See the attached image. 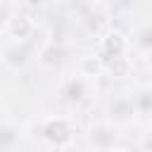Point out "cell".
<instances>
[{"label":"cell","mask_w":152,"mask_h":152,"mask_svg":"<svg viewBox=\"0 0 152 152\" xmlns=\"http://www.w3.org/2000/svg\"><path fill=\"white\" fill-rule=\"evenodd\" d=\"M128 45L131 43L126 38V33H121L116 28H109L100 38V55H102V59H107V57H121V55L128 52Z\"/></svg>","instance_id":"obj_3"},{"label":"cell","mask_w":152,"mask_h":152,"mask_svg":"<svg viewBox=\"0 0 152 152\" xmlns=\"http://www.w3.org/2000/svg\"><path fill=\"white\" fill-rule=\"evenodd\" d=\"M88 93V86H86V78L83 76H71L66 78L64 88H62V95L69 100V102H81Z\"/></svg>","instance_id":"obj_10"},{"label":"cell","mask_w":152,"mask_h":152,"mask_svg":"<svg viewBox=\"0 0 152 152\" xmlns=\"http://www.w3.org/2000/svg\"><path fill=\"white\" fill-rule=\"evenodd\" d=\"M28 55H31V52H28L26 43L12 40V43H7V45L2 48L0 59H2V64H7L10 69H21V66L28 64Z\"/></svg>","instance_id":"obj_5"},{"label":"cell","mask_w":152,"mask_h":152,"mask_svg":"<svg viewBox=\"0 0 152 152\" xmlns=\"http://www.w3.org/2000/svg\"><path fill=\"white\" fill-rule=\"evenodd\" d=\"M107 114H109V121L114 124H128L135 119L138 109H135V102H133V95H114L107 104Z\"/></svg>","instance_id":"obj_2"},{"label":"cell","mask_w":152,"mask_h":152,"mask_svg":"<svg viewBox=\"0 0 152 152\" xmlns=\"http://www.w3.org/2000/svg\"><path fill=\"white\" fill-rule=\"evenodd\" d=\"M33 21H31V17L28 14H12L10 17V21L5 24V31H7V36L12 38V40H21V43H26L31 36H33Z\"/></svg>","instance_id":"obj_6"},{"label":"cell","mask_w":152,"mask_h":152,"mask_svg":"<svg viewBox=\"0 0 152 152\" xmlns=\"http://www.w3.org/2000/svg\"><path fill=\"white\" fill-rule=\"evenodd\" d=\"M40 135L52 147H66L74 140V128L66 116H48L40 126Z\"/></svg>","instance_id":"obj_1"},{"label":"cell","mask_w":152,"mask_h":152,"mask_svg":"<svg viewBox=\"0 0 152 152\" xmlns=\"http://www.w3.org/2000/svg\"><path fill=\"white\" fill-rule=\"evenodd\" d=\"M0 124H2V107H0Z\"/></svg>","instance_id":"obj_18"},{"label":"cell","mask_w":152,"mask_h":152,"mask_svg":"<svg viewBox=\"0 0 152 152\" xmlns=\"http://www.w3.org/2000/svg\"><path fill=\"white\" fill-rule=\"evenodd\" d=\"M88 142H90L97 152H102V150L116 145V126H114V121L93 124L90 131H88Z\"/></svg>","instance_id":"obj_4"},{"label":"cell","mask_w":152,"mask_h":152,"mask_svg":"<svg viewBox=\"0 0 152 152\" xmlns=\"http://www.w3.org/2000/svg\"><path fill=\"white\" fill-rule=\"evenodd\" d=\"M102 152H131L128 147H121V145H112V147H107V150H102Z\"/></svg>","instance_id":"obj_16"},{"label":"cell","mask_w":152,"mask_h":152,"mask_svg":"<svg viewBox=\"0 0 152 152\" xmlns=\"http://www.w3.org/2000/svg\"><path fill=\"white\" fill-rule=\"evenodd\" d=\"M38 59H40V64H43V66L55 69V66H59V64H62V59H64V48H62L57 40H50V43H45V45L40 48Z\"/></svg>","instance_id":"obj_9"},{"label":"cell","mask_w":152,"mask_h":152,"mask_svg":"<svg viewBox=\"0 0 152 152\" xmlns=\"http://www.w3.org/2000/svg\"><path fill=\"white\" fill-rule=\"evenodd\" d=\"M131 71H133V62L126 55H121V57H107L104 59V74L109 78H126V76H131Z\"/></svg>","instance_id":"obj_8"},{"label":"cell","mask_w":152,"mask_h":152,"mask_svg":"<svg viewBox=\"0 0 152 152\" xmlns=\"http://www.w3.org/2000/svg\"><path fill=\"white\" fill-rule=\"evenodd\" d=\"M17 142V128L10 124H0V152H7Z\"/></svg>","instance_id":"obj_12"},{"label":"cell","mask_w":152,"mask_h":152,"mask_svg":"<svg viewBox=\"0 0 152 152\" xmlns=\"http://www.w3.org/2000/svg\"><path fill=\"white\" fill-rule=\"evenodd\" d=\"M145 66L152 71V48H150V50H145Z\"/></svg>","instance_id":"obj_15"},{"label":"cell","mask_w":152,"mask_h":152,"mask_svg":"<svg viewBox=\"0 0 152 152\" xmlns=\"http://www.w3.org/2000/svg\"><path fill=\"white\" fill-rule=\"evenodd\" d=\"M76 69H78V76L83 78H97L100 74H104V59L102 55H83L78 57Z\"/></svg>","instance_id":"obj_7"},{"label":"cell","mask_w":152,"mask_h":152,"mask_svg":"<svg viewBox=\"0 0 152 152\" xmlns=\"http://www.w3.org/2000/svg\"><path fill=\"white\" fill-rule=\"evenodd\" d=\"M147 150H152V138H150V140H147Z\"/></svg>","instance_id":"obj_17"},{"label":"cell","mask_w":152,"mask_h":152,"mask_svg":"<svg viewBox=\"0 0 152 152\" xmlns=\"http://www.w3.org/2000/svg\"><path fill=\"white\" fill-rule=\"evenodd\" d=\"M133 102H135L138 114H150L152 112V88H140L133 95Z\"/></svg>","instance_id":"obj_11"},{"label":"cell","mask_w":152,"mask_h":152,"mask_svg":"<svg viewBox=\"0 0 152 152\" xmlns=\"http://www.w3.org/2000/svg\"><path fill=\"white\" fill-rule=\"evenodd\" d=\"M135 45L142 48V50L152 48V24H147V26H142V28L135 31Z\"/></svg>","instance_id":"obj_13"},{"label":"cell","mask_w":152,"mask_h":152,"mask_svg":"<svg viewBox=\"0 0 152 152\" xmlns=\"http://www.w3.org/2000/svg\"><path fill=\"white\" fill-rule=\"evenodd\" d=\"M10 17H12V7H10V2L0 0V26H5V24L10 21Z\"/></svg>","instance_id":"obj_14"}]
</instances>
